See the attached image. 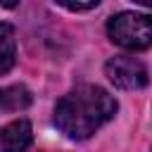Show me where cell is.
<instances>
[{"instance_id":"obj_1","label":"cell","mask_w":152,"mask_h":152,"mask_svg":"<svg viewBox=\"0 0 152 152\" xmlns=\"http://www.w3.org/2000/svg\"><path fill=\"white\" fill-rule=\"evenodd\" d=\"M116 100L100 86H76L55 104V126L71 140H86L116 114Z\"/></svg>"},{"instance_id":"obj_2","label":"cell","mask_w":152,"mask_h":152,"mask_svg":"<svg viewBox=\"0 0 152 152\" xmlns=\"http://www.w3.org/2000/svg\"><path fill=\"white\" fill-rule=\"evenodd\" d=\"M107 36L124 50H147L152 43V24L142 12H119L107 24Z\"/></svg>"},{"instance_id":"obj_3","label":"cell","mask_w":152,"mask_h":152,"mask_svg":"<svg viewBox=\"0 0 152 152\" xmlns=\"http://www.w3.org/2000/svg\"><path fill=\"white\" fill-rule=\"evenodd\" d=\"M107 78L121 90H140L147 86V66L133 55H116L104 64Z\"/></svg>"},{"instance_id":"obj_4","label":"cell","mask_w":152,"mask_h":152,"mask_svg":"<svg viewBox=\"0 0 152 152\" xmlns=\"http://www.w3.org/2000/svg\"><path fill=\"white\" fill-rule=\"evenodd\" d=\"M33 142V128L26 119L10 121L0 128V150L2 152H26Z\"/></svg>"},{"instance_id":"obj_5","label":"cell","mask_w":152,"mask_h":152,"mask_svg":"<svg viewBox=\"0 0 152 152\" xmlns=\"http://www.w3.org/2000/svg\"><path fill=\"white\" fill-rule=\"evenodd\" d=\"M31 90L21 83L0 88V112H21L31 104Z\"/></svg>"},{"instance_id":"obj_6","label":"cell","mask_w":152,"mask_h":152,"mask_svg":"<svg viewBox=\"0 0 152 152\" xmlns=\"http://www.w3.org/2000/svg\"><path fill=\"white\" fill-rule=\"evenodd\" d=\"M17 59V40H14V28L7 21H0V76L7 74L14 66Z\"/></svg>"},{"instance_id":"obj_7","label":"cell","mask_w":152,"mask_h":152,"mask_svg":"<svg viewBox=\"0 0 152 152\" xmlns=\"http://www.w3.org/2000/svg\"><path fill=\"white\" fill-rule=\"evenodd\" d=\"M55 2L62 5V7H66V10H71V12H83V10L95 7L100 0H55Z\"/></svg>"},{"instance_id":"obj_8","label":"cell","mask_w":152,"mask_h":152,"mask_svg":"<svg viewBox=\"0 0 152 152\" xmlns=\"http://www.w3.org/2000/svg\"><path fill=\"white\" fill-rule=\"evenodd\" d=\"M17 5H19V0H0V7H7V10H12Z\"/></svg>"},{"instance_id":"obj_9","label":"cell","mask_w":152,"mask_h":152,"mask_svg":"<svg viewBox=\"0 0 152 152\" xmlns=\"http://www.w3.org/2000/svg\"><path fill=\"white\" fill-rule=\"evenodd\" d=\"M135 2H140V5H150L152 0H135Z\"/></svg>"}]
</instances>
